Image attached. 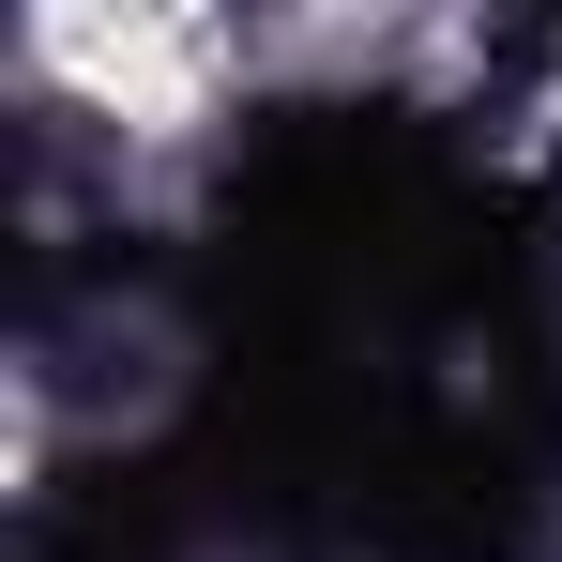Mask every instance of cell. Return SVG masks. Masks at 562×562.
<instances>
[{"label": "cell", "mask_w": 562, "mask_h": 562, "mask_svg": "<svg viewBox=\"0 0 562 562\" xmlns=\"http://www.w3.org/2000/svg\"><path fill=\"white\" fill-rule=\"evenodd\" d=\"M244 31H213V15H31L15 31V77L61 106V122H92L106 153H183L228 122L244 92Z\"/></svg>", "instance_id": "1"}]
</instances>
